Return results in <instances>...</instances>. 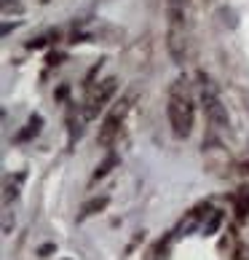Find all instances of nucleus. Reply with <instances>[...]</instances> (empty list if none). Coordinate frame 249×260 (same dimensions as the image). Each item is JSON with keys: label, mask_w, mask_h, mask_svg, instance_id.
<instances>
[{"label": "nucleus", "mask_w": 249, "mask_h": 260, "mask_svg": "<svg viewBox=\"0 0 249 260\" xmlns=\"http://www.w3.org/2000/svg\"><path fill=\"white\" fill-rule=\"evenodd\" d=\"M166 113H169V123H171L174 137H188V134L193 132L196 110H193V97H190V89H188L185 78H177L174 83H171Z\"/></svg>", "instance_id": "obj_1"}, {"label": "nucleus", "mask_w": 249, "mask_h": 260, "mask_svg": "<svg viewBox=\"0 0 249 260\" xmlns=\"http://www.w3.org/2000/svg\"><path fill=\"white\" fill-rule=\"evenodd\" d=\"M185 0H166V46L174 62L185 59Z\"/></svg>", "instance_id": "obj_2"}, {"label": "nucleus", "mask_w": 249, "mask_h": 260, "mask_svg": "<svg viewBox=\"0 0 249 260\" xmlns=\"http://www.w3.org/2000/svg\"><path fill=\"white\" fill-rule=\"evenodd\" d=\"M126 110H129V102L121 100V102H116V108H113L108 115H104V121H102V126H99V134H97V142H99L102 148H110L113 142H116Z\"/></svg>", "instance_id": "obj_3"}, {"label": "nucleus", "mask_w": 249, "mask_h": 260, "mask_svg": "<svg viewBox=\"0 0 249 260\" xmlns=\"http://www.w3.org/2000/svg\"><path fill=\"white\" fill-rule=\"evenodd\" d=\"M201 102H204V113H206V118L209 123H212L215 129H228V110H225V105L220 102V97L212 91V89H204L201 91Z\"/></svg>", "instance_id": "obj_4"}, {"label": "nucleus", "mask_w": 249, "mask_h": 260, "mask_svg": "<svg viewBox=\"0 0 249 260\" xmlns=\"http://www.w3.org/2000/svg\"><path fill=\"white\" fill-rule=\"evenodd\" d=\"M113 94H116V78H108V81H102L97 89H91L89 102H86V115H89V118H94V115L104 108V102H108Z\"/></svg>", "instance_id": "obj_5"}, {"label": "nucleus", "mask_w": 249, "mask_h": 260, "mask_svg": "<svg viewBox=\"0 0 249 260\" xmlns=\"http://www.w3.org/2000/svg\"><path fill=\"white\" fill-rule=\"evenodd\" d=\"M108 207V196H102V199H91L89 204L83 207V215L81 217H89V215H94V212H99V209H104Z\"/></svg>", "instance_id": "obj_6"}, {"label": "nucleus", "mask_w": 249, "mask_h": 260, "mask_svg": "<svg viewBox=\"0 0 249 260\" xmlns=\"http://www.w3.org/2000/svg\"><path fill=\"white\" fill-rule=\"evenodd\" d=\"M41 123H43L41 115H32L30 123H27V129H24L22 134H19V140H27V137H32V134H38V132H41Z\"/></svg>", "instance_id": "obj_7"}, {"label": "nucleus", "mask_w": 249, "mask_h": 260, "mask_svg": "<svg viewBox=\"0 0 249 260\" xmlns=\"http://www.w3.org/2000/svg\"><path fill=\"white\" fill-rule=\"evenodd\" d=\"M116 164H118V158H116V156H108V161H104L102 167L97 169V175H94V177H97V180H99V177H104V175H108V172H110L113 167H116Z\"/></svg>", "instance_id": "obj_8"}, {"label": "nucleus", "mask_w": 249, "mask_h": 260, "mask_svg": "<svg viewBox=\"0 0 249 260\" xmlns=\"http://www.w3.org/2000/svg\"><path fill=\"white\" fill-rule=\"evenodd\" d=\"M49 252H54V244H46V247L41 249V255H49Z\"/></svg>", "instance_id": "obj_9"}, {"label": "nucleus", "mask_w": 249, "mask_h": 260, "mask_svg": "<svg viewBox=\"0 0 249 260\" xmlns=\"http://www.w3.org/2000/svg\"><path fill=\"white\" fill-rule=\"evenodd\" d=\"M244 193H246V199H249V188H244Z\"/></svg>", "instance_id": "obj_10"}]
</instances>
